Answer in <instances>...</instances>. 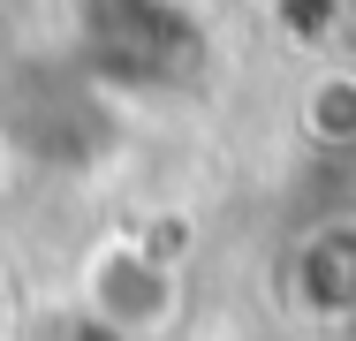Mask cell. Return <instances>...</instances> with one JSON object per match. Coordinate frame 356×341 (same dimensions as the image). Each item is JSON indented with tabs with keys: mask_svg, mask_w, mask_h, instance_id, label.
Instances as JSON below:
<instances>
[{
	"mask_svg": "<svg viewBox=\"0 0 356 341\" xmlns=\"http://www.w3.org/2000/svg\"><path fill=\"white\" fill-rule=\"evenodd\" d=\"M83 311H91V326H106L122 341H159L182 311V280L137 243H106L83 266Z\"/></svg>",
	"mask_w": 356,
	"mask_h": 341,
	"instance_id": "1",
	"label": "cell"
}]
</instances>
